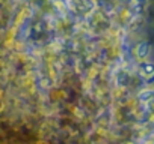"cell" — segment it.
I'll return each instance as SVG.
<instances>
[{"instance_id":"5b68a950","label":"cell","mask_w":154,"mask_h":144,"mask_svg":"<svg viewBox=\"0 0 154 144\" xmlns=\"http://www.w3.org/2000/svg\"><path fill=\"white\" fill-rule=\"evenodd\" d=\"M152 2H154V0H152Z\"/></svg>"},{"instance_id":"7a4b0ae2","label":"cell","mask_w":154,"mask_h":144,"mask_svg":"<svg viewBox=\"0 0 154 144\" xmlns=\"http://www.w3.org/2000/svg\"><path fill=\"white\" fill-rule=\"evenodd\" d=\"M140 71H142V74H143V75L149 77L152 72H154V63L146 62V60H142V63H140Z\"/></svg>"},{"instance_id":"277c9868","label":"cell","mask_w":154,"mask_h":144,"mask_svg":"<svg viewBox=\"0 0 154 144\" xmlns=\"http://www.w3.org/2000/svg\"><path fill=\"white\" fill-rule=\"evenodd\" d=\"M146 83L148 84H154V72H152L149 77H146Z\"/></svg>"},{"instance_id":"3957f363","label":"cell","mask_w":154,"mask_h":144,"mask_svg":"<svg viewBox=\"0 0 154 144\" xmlns=\"http://www.w3.org/2000/svg\"><path fill=\"white\" fill-rule=\"evenodd\" d=\"M149 95H152V92H142L140 95H139V98H140V101H148L151 96Z\"/></svg>"},{"instance_id":"6da1fadb","label":"cell","mask_w":154,"mask_h":144,"mask_svg":"<svg viewBox=\"0 0 154 144\" xmlns=\"http://www.w3.org/2000/svg\"><path fill=\"white\" fill-rule=\"evenodd\" d=\"M134 54H136V57L139 60H146L149 57V54H151V44L146 42V41L139 42L136 45V48H134Z\"/></svg>"}]
</instances>
